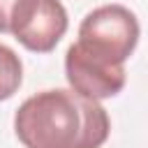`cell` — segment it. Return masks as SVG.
<instances>
[{"instance_id": "obj_2", "label": "cell", "mask_w": 148, "mask_h": 148, "mask_svg": "<svg viewBox=\"0 0 148 148\" xmlns=\"http://www.w3.org/2000/svg\"><path fill=\"white\" fill-rule=\"evenodd\" d=\"M139 32V21L127 7L102 5L88 12L81 21L76 44L109 62L125 65V60L136 49Z\"/></svg>"}, {"instance_id": "obj_4", "label": "cell", "mask_w": 148, "mask_h": 148, "mask_svg": "<svg viewBox=\"0 0 148 148\" xmlns=\"http://www.w3.org/2000/svg\"><path fill=\"white\" fill-rule=\"evenodd\" d=\"M65 74L69 81V88L88 99H106L118 95L125 88L127 72L125 65L109 62L90 51H86L81 44H72L65 53Z\"/></svg>"}, {"instance_id": "obj_1", "label": "cell", "mask_w": 148, "mask_h": 148, "mask_svg": "<svg viewBox=\"0 0 148 148\" xmlns=\"http://www.w3.org/2000/svg\"><path fill=\"white\" fill-rule=\"evenodd\" d=\"M25 148H99L109 139L106 109L72 88H51L28 97L14 116Z\"/></svg>"}, {"instance_id": "obj_5", "label": "cell", "mask_w": 148, "mask_h": 148, "mask_svg": "<svg viewBox=\"0 0 148 148\" xmlns=\"http://www.w3.org/2000/svg\"><path fill=\"white\" fill-rule=\"evenodd\" d=\"M23 81L21 58L5 44H0V102L9 99Z\"/></svg>"}, {"instance_id": "obj_6", "label": "cell", "mask_w": 148, "mask_h": 148, "mask_svg": "<svg viewBox=\"0 0 148 148\" xmlns=\"http://www.w3.org/2000/svg\"><path fill=\"white\" fill-rule=\"evenodd\" d=\"M14 5L16 0H0V35L9 32V16H12Z\"/></svg>"}, {"instance_id": "obj_3", "label": "cell", "mask_w": 148, "mask_h": 148, "mask_svg": "<svg viewBox=\"0 0 148 148\" xmlns=\"http://www.w3.org/2000/svg\"><path fill=\"white\" fill-rule=\"evenodd\" d=\"M69 18L60 0H16L9 16L14 39L35 53H49L67 32Z\"/></svg>"}]
</instances>
